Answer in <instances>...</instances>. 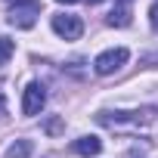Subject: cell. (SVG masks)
Returning <instances> with one entry per match:
<instances>
[{"instance_id": "cell-1", "label": "cell", "mask_w": 158, "mask_h": 158, "mask_svg": "<svg viewBox=\"0 0 158 158\" xmlns=\"http://www.w3.org/2000/svg\"><path fill=\"white\" fill-rule=\"evenodd\" d=\"M99 124L106 127H146L155 121V112L152 109H133V112H99L96 115Z\"/></svg>"}, {"instance_id": "cell-2", "label": "cell", "mask_w": 158, "mask_h": 158, "mask_svg": "<svg viewBox=\"0 0 158 158\" xmlns=\"http://www.w3.org/2000/svg\"><path fill=\"white\" fill-rule=\"evenodd\" d=\"M127 59H130V50H127V47H112V50H106V53H99V56L93 59V71H96L99 77L115 74L121 65H127Z\"/></svg>"}, {"instance_id": "cell-3", "label": "cell", "mask_w": 158, "mask_h": 158, "mask_svg": "<svg viewBox=\"0 0 158 158\" xmlns=\"http://www.w3.org/2000/svg\"><path fill=\"white\" fill-rule=\"evenodd\" d=\"M37 16H40V3H37V0H25V3H13V10H10L6 19L16 28H34Z\"/></svg>"}, {"instance_id": "cell-4", "label": "cell", "mask_w": 158, "mask_h": 158, "mask_svg": "<svg viewBox=\"0 0 158 158\" xmlns=\"http://www.w3.org/2000/svg\"><path fill=\"white\" fill-rule=\"evenodd\" d=\"M44 106H47V87L37 84V81H31L25 87V93H22V115L34 118V115L44 112Z\"/></svg>"}, {"instance_id": "cell-5", "label": "cell", "mask_w": 158, "mask_h": 158, "mask_svg": "<svg viewBox=\"0 0 158 158\" xmlns=\"http://www.w3.org/2000/svg\"><path fill=\"white\" fill-rule=\"evenodd\" d=\"M50 25H53V31H56L62 40H77V37L84 34V22H81V16L59 13V16H53V19H50Z\"/></svg>"}, {"instance_id": "cell-6", "label": "cell", "mask_w": 158, "mask_h": 158, "mask_svg": "<svg viewBox=\"0 0 158 158\" xmlns=\"http://www.w3.org/2000/svg\"><path fill=\"white\" fill-rule=\"evenodd\" d=\"M112 28H127L130 25V0H118V6L109 13V19H106Z\"/></svg>"}, {"instance_id": "cell-7", "label": "cell", "mask_w": 158, "mask_h": 158, "mask_svg": "<svg viewBox=\"0 0 158 158\" xmlns=\"http://www.w3.org/2000/svg\"><path fill=\"white\" fill-rule=\"evenodd\" d=\"M77 155H84V158H90V155H99L102 152V143L96 139V136H81V139H74V146H71Z\"/></svg>"}, {"instance_id": "cell-8", "label": "cell", "mask_w": 158, "mask_h": 158, "mask_svg": "<svg viewBox=\"0 0 158 158\" xmlns=\"http://www.w3.org/2000/svg\"><path fill=\"white\" fill-rule=\"evenodd\" d=\"M31 155V139H19L6 149V158H28Z\"/></svg>"}, {"instance_id": "cell-9", "label": "cell", "mask_w": 158, "mask_h": 158, "mask_svg": "<svg viewBox=\"0 0 158 158\" xmlns=\"http://www.w3.org/2000/svg\"><path fill=\"white\" fill-rule=\"evenodd\" d=\"M16 53V44L10 37H0V65H6V59Z\"/></svg>"}, {"instance_id": "cell-10", "label": "cell", "mask_w": 158, "mask_h": 158, "mask_svg": "<svg viewBox=\"0 0 158 158\" xmlns=\"http://www.w3.org/2000/svg\"><path fill=\"white\" fill-rule=\"evenodd\" d=\"M149 22H152V28H158V0L152 3V10H149Z\"/></svg>"}, {"instance_id": "cell-11", "label": "cell", "mask_w": 158, "mask_h": 158, "mask_svg": "<svg viewBox=\"0 0 158 158\" xmlns=\"http://www.w3.org/2000/svg\"><path fill=\"white\" fill-rule=\"evenodd\" d=\"M56 3H77V0H56Z\"/></svg>"}, {"instance_id": "cell-12", "label": "cell", "mask_w": 158, "mask_h": 158, "mask_svg": "<svg viewBox=\"0 0 158 158\" xmlns=\"http://www.w3.org/2000/svg\"><path fill=\"white\" fill-rule=\"evenodd\" d=\"M10 3H25V0H10Z\"/></svg>"}, {"instance_id": "cell-13", "label": "cell", "mask_w": 158, "mask_h": 158, "mask_svg": "<svg viewBox=\"0 0 158 158\" xmlns=\"http://www.w3.org/2000/svg\"><path fill=\"white\" fill-rule=\"evenodd\" d=\"M90 3H102V0H90Z\"/></svg>"}]
</instances>
